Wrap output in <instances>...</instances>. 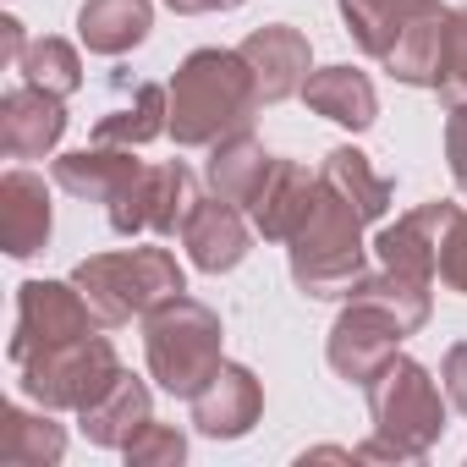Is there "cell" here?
<instances>
[{
  "label": "cell",
  "instance_id": "cell-14",
  "mask_svg": "<svg viewBox=\"0 0 467 467\" xmlns=\"http://www.w3.org/2000/svg\"><path fill=\"white\" fill-rule=\"evenodd\" d=\"M67 132V110H61V94L50 88H12L0 99V149L6 160H45Z\"/></svg>",
  "mask_w": 467,
  "mask_h": 467
},
{
  "label": "cell",
  "instance_id": "cell-21",
  "mask_svg": "<svg viewBox=\"0 0 467 467\" xmlns=\"http://www.w3.org/2000/svg\"><path fill=\"white\" fill-rule=\"evenodd\" d=\"M154 6L149 0H83L78 12V34L94 56H127L132 45L149 39Z\"/></svg>",
  "mask_w": 467,
  "mask_h": 467
},
{
  "label": "cell",
  "instance_id": "cell-34",
  "mask_svg": "<svg viewBox=\"0 0 467 467\" xmlns=\"http://www.w3.org/2000/svg\"><path fill=\"white\" fill-rule=\"evenodd\" d=\"M0 39H6V50H0V56H6V67H17L23 50H28V45H23V23H17V17H0Z\"/></svg>",
  "mask_w": 467,
  "mask_h": 467
},
{
  "label": "cell",
  "instance_id": "cell-32",
  "mask_svg": "<svg viewBox=\"0 0 467 467\" xmlns=\"http://www.w3.org/2000/svg\"><path fill=\"white\" fill-rule=\"evenodd\" d=\"M445 160H451L456 187L467 192V105H451V121H445Z\"/></svg>",
  "mask_w": 467,
  "mask_h": 467
},
{
  "label": "cell",
  "instance_id": "cell-15",
  "mask_svg": "<svg viewBox=\"0 0 467 467\" xmlns=\"http://www.w3.org/2000/svg\"><path fill=\"white\" fill-rule=\"evenodd\" d=\"M243 61L254 67V83H259L265 105H281V99L303 94V83H308V39L286 23H270V28L248 34Z\"/></svg>",
  "mask_w": 467,
  "mask_h": 467
},
{
  "label": "cell",
  "instance_id": "cell-25",
  "mask_svg": "<svg viewBox=\"0 0 467 467\" xmlns=\"http://www.w3.org/2000/svg\"><path fill=\"white\" fill-rule=\"evenodd\" d=\"M319 187L336 192L341 203H352L363 220H379V214L390 209V182H385V176L368 165V154H358V149H330L325 165H319Z\"/></svg>",
  "mask_w": 467,
  "mask_h": 467
},
{
  "label": "cell",
  "instance_id": "cell-9",
  "mask_svg": "<svg viewBox=\"0 0 467 467\" xmlns=\"http://www.w3.org/2000/svg\"><path fill=\"white\" fill-rule=\"evenodd\" d=\"M401 336H407V325H401L396 314H385V308H374V303H347V314H341L336 330H330L325 358H330V368H336L347 385H368V379L396 358Z\"/></svg>",
  "mask_w": 467,
  "mask_h": 467
},
{
  "label": "cell",
  "instance_id": "cell-3",
  "mask_svg": "<svg viewBox=\"0 0 467 467\" xmlns=\"http://www.w3.org/2000/svg\"><path fill=\"white\" fill-rule=\"evenodd\" d=\"M78 292L88 297L94 319L105 330L132 325L143 314H154L160 303H171L176 292H187L182 265L171 248H121V254H94L72 270Z\"/></svg>",
  "mask_w": 467,
  "mask_h": 467
},
{
  "label": "cell",
  "instance_id": "cell-29",
  "mask_svg": "<svg viewBox=\"0 0 467 467\" xmlns=\"http://www.w3.org/2000/svg\"><path fill=\"white\" fill-rule=\"evenodd\" d=\"M445 105H467V12H451L445 23V67H440V88Z\"/></svg>",
  "mask_w": 467,
  "mask_h": 467
},
{
  "label": "cell",
  "instance_id": "cell-1",
  "mask_svg": "<svg viewBox=\"0 0 467 467\" xmlns=\"http://www.w3.org/2000/svg\"><path fill=\"white\" fill-rule=\"evenodd\" d=\"M259 105L265 99L243 50H192L171 78V138L182 149H214L248 132Z\"/></svg>",
  "mask_w": 467,
  "mask_h": 467
},
{
  "label": "cell",
  "instance_id": "cell-12",
  "mask_svg": "<svg viewBox=\"0 0 467 467\" xmlns=\"http://www.w3.org/2000/svg\"><path fill=\"white\" fill-rule=\"evenodd\" d=\"M314 203H319V171H308L303 160H275L265 187H259V198L248 203V214H254L259 237L292 243L303 231V220L314 214Z\"/></svg>",
  "mask_w": 467,
  "mask_h": 467
},
{
  "label": "cell",
  "instance_id": "cell-7",
  "mask_svg": "<svg viewBox=\"0 0 467 467\" xmlns=\"http://www.w3.org/2000/svg\"><path fill=\"white\" fill-rule=\"evenodd\" d=\"M110 209V231L116 237H138V231H154V237H182L187 214L198 209V187L187 165H138V176L116 192Z\"/></svg>",
  "mask_w": 467,
  "mask_h": 467
},
{
  "label": "cell",
  "instance_id": "cell-17",
  "mask_svg": "<svg viewBox=\"0 0 467 467\" xmlns=\"http://www.w3.org/2000/svg\"><path fill=\"white\" fill-rule=\"evenodd\" d=\"M78 423H83V434H88L94 445H105V451H127L132 434L149 423V385L132 379V374H116V379H110L83 412H78Z\"/></svg>",
  "mask_w": 467,
  "mask_h": 467
},
{
  "label": "cell",
  "instance_id": "cell-11",
  "mask_svg": "<svg viewBox=\"0 0 467 467\" xmlns=\"http://www.w3.org/2000/svg\"><path fill=\"white\" fill-rule=\"evenodd\" d=\"M462 214V203H423L412 214H401L396 225H385L374 237V254L385 270L396 275H412V281H434V265H440V243L451 220Z\"/></svg>",
  "mask_w": 467,
  "mask_h": 467
},
{
  "label": "cell",
  "instance_id": "cell-4",
  "mask_svg": "<svg viewBox=\"0 0 467 467\" xmlns=\"http://www.w3.org/2000/svg\"><path fill=\"white\" fill-rule=\"evenodd\" d=\"M143 358H149V374L160 390L192 401L209 385V374L225 363L220 358V314L203 308L198 297L176 292L171 303L143 314Z\"/></svg>",
  "mask_w": 467,
  "mask_h": 467
},
{
  "label": "cell",
  "instance_id": "cell-8",
  "mask_svg": "<svg viewBox=\"0 0 467 467\" xmlns=\"http://www.w3.org/2000/svg\"><path fill=\"white\" fill-rule=\"evenodd\" d=\"M99 319L78 281H28L17 292V319H12V363H28L34 352H50L61 341L88 336Z\"/></svg>",
  "mask_w": 467,
  "mask_h": 467
},
{
  "label": "cell",
  "instance_id": "cell-5",
  "mask_svg": "<svg viewBox=\"0 0 467 467\" xmlns=\"http://www.w3.org/2000/svg\"><path fill=\"white\" fill-rule=\"evenodd\" d=\"M363 275V214L319 187L314 214L292 237V281L308 297H347Z\"/></svg>",
  "mask_w": 467,
  "mask_h": 467
},
{
  "label": "cell",
  "instance_id": "cell-16",
  "mask_svg": "<svg viewBox=\"0 0 467 467\" xmlns=\"http://www.w3.org/2000/svg\"><path fill=\"white\" fill-rule=\"evenodd\" d=\"M0 243L12 259H34L50 243V192L34 171H6L0 182Z\"/></svg>",
  "mask_w": 467,
  "mask_h": 467
},
{
  "label": "cell",
  "instance_id": "cell-30",
  "mask_svg": "<svg viewBox=\"0 0 467 467\" xmlns=\"http://www.w3.org/2000/svg\"><path fill=\"white\" fill-rule=\"evenodd\" d=\"M187 456V440H182V429L176 423H143L138 434H132V445H127V462H182Z\"/></svg>",
  "mask_w": 467,
  "mask_h": 467
},
{
  "label": "cell",
  "instance_id": "cell-22",
  "mask_svg": "<svg viewBox=\"0 0 467 467\" xmlns=\"http://www.w3.org/2000/svg\"><path fill=\"white\" fill-rule=\"evenodd\" d=\"M303 99H308L319 116H330V121H341V127H352V132L374 127V116H379L374 83H368L363 72H352V67H325V72H308Z\"/></svg>",
  "mask_w": 467,
  "mask_h": 467
},
{
  "label": "cell",
  "instance_id": "cell-27",
  "mask_svg": "<svg viewBox=\"0 0 467 467\" xmlns=\"http://www.w3.org/2000/svg\"><path fill=\"white\" fill-rule=\"evenodd\" d=\"M347 303H374V308L396 314L407 325V336L429 325V281H412V275H396V270L358 275V286L347 292Z\"/></svg>",
  "mask_w": 467,
  "mask_h": 467
},
{
  "label": "cell",
  "instance_id": "cell-19",
  "mask_svg": "<svg viewBox=\"0 0 467 467\" xmlns=\"http://www.w3.org/2000/svg\"><path fill=\"white\" fill-rule=\"evenodd\" d=\"M270 165H275V154H270L254 132H237V138H225V143L209 149V187H214V198L248 209V203L259 198Z\"/></svg>",
  "mask_w": 467,
  "mask_h": 467
},
{
  "label": "cell",
  "instance_id": "cell-31",
  "mask_svg": "<svg viewBox=\"0 0 467 467\" xmlns=\"http://www.w3.org/2000/svg\"><path fill=\"white\" fill-rule=\"evenodd\" d=\"M434 275H440V281H445L451 292H462V297H467V209H462V214L451 220V231H445Z\"/></svg>",
  "mask_w": 467,
  "mask_h": 467
},
{
  "label": "cell",
  "instance_id": "cell-20",
  "mask_svg": "<svg viewBox=\"0 0 467 467\" xmlns=\"http://www.w3.org/2000/svg\"><path fill=\"white\" fill-rule=\"evenodd\" d=\"M445 23H451L445 6L418 12V17L396 34V45H390V56H385L390 78H401V83H412V88H440V67H445Z\"/></svg>",
  "mask_w": 467,
  "mask_h": 467
},
{
  "label": "cell",
  "instance_id": "cell-24",
  "mask_svg": "<svg viewBox=\"0 0 467 467\" xmlns=\"http://www.w3.org/2000/svg\"><path fill=\"white\" fill-rule=\"evenodd\" d=\"M160 132H171V88L138 83V88H132V105H116L110 116H99L94 143L138 149V143H149V138H160Z\"/></svg>",
  "mask_w": 467,
  "mask_h": 467
},
{
  "label": "cell",
  "instance_id": "cell-33",
  "mask_svg": "<svg viewBox=\"0 0 467 467\" xmlns=\"http://www.w3.org/2000/svg\"><path fill=\"white\" fill-rule=\"evenodd\" d=\"M440 379H445V396H451V407L467 418V341H462V347H451V358H445Z\"/></svg>",
  "mask_w": 467,
  "mask_h": 467
},
{
  "label": "cell",
  "instance_id": "cell-6",
  "mask_svg": "<svg viewBox=\"0 0 467 467\" xmlns=\"http://www.w3.org/2000/svg\"><path fill=\"white\" fill-rule=\"evenodd\" d=\"M116 374H121L116 347L105 336H94V330L78 336V341H61L50 352H34L28 363H17L23 396H34L50 412H83Z\"/></svg>",
  "mask_w": 467,
  "mask_h": 467
},
{
  "label": "cell",
  "instance_id": "cell-2",
  "mask_svg": "<svg viewBox=\"0 0 467 467\" xmlns=\"http://www.w3.org/2000/svg\"><path fill=\"white\" fill-rule=\"evenodd\" d=\"M363 390L374 412V440L358 445V462H423L429 445L445 434V401L429 368L396 352Z\"/></svg>",
  "mask_w": 467,
  "mask_h": 467
},
{
  "label": "cell",
  "instance_id": "cell-26",
  "mask_svg": "<svg viewBox=\"0 0 467 467\" xmlns=\"http://www.w3.org/2000/svg\"><path fill=\"white\" fill-rule=\"evenodd\" d=\"M341 17H347V34L358 39V50L374 56V61H385L390 45H396V34L418 17V6H407V0H341Z\"/></svg>",
  "mask_w": 467,
  "mask_h": 467
},
{
  "label": "cell",
  "instance_id": "cell-18",
  "mask_svg": "<svg viewBox=\"0 0 467 467\" xmlns=\"http://www.w3.org/2000/svg\"><path fill=\"white\" fill-rule=\"evenodd\" d=\"M138 165L143 160H132V149L94 143V149H78V154L56 160V187L72 192V198H88V203H116V192L138 176Z\"/></svg>",
  "mask_w": 467,
  "mask_h": 467
},
{
  "label": "cell",
  "instance_id": "cell-13",
  "mask_svg": "<svg viewBox=\"0 0 467 467\" xmlns=\"http://www.w3.org/2000/svg\"><path fill=\"white\" fill-rule=\"evenodd\" d=\"M182 248L187 259L203 270V275H220V270H237L254 248V231L243 220L237 203H225V198H198V209L187 214L182 225Z\"/></svg>",
  "mask_w": 467,
  "mask_h": 467
},
{
  "label": "cell",
  "instance_id": "cell-28",
  "mask_svg": "<svg viewBox=\"0 0 467 467\" xmlns=\"http://www.w3.org/2000/svg\"><path fill=\"white\" fill-rule=\"evenodd\" d=\"M17 72H23L34 88H50V94H61V99L83 88V61H78V50H72L67 39H28Z\"/></svg>",
  "mask_w": 467,
  "mask_h": 467
},
{
  "label": "cell",
  "instance_id": "cell-10",
  "mask_svg": "<svg viewBox=\"0 0 467 467\" xmlns=\"http://www.w3.org/2000/svg\"><path fill=\"white\" fill-rule=\"evenodd\" d=\"M265 412V385L243 363H220L209 385L192 396V429L209 440H243Z\"/></svg>",
  "mask_w": 467,
  "mask_h": 467
},
{
  "label": "cell",
  "instance_id": "cell-23",
  "mask_svg": "<svg viewBox=\"0 0 467 467\" xmlns=\"http://www.w3.org/2000/svg\"><path fill=\"white\" fill-rule=\"evenodd\" d=\"M67 451V429L45 412H23V407H6L0 412V462L6 467H50L61 462Z\"/></svg>",
  "mask_w": 467,
  "mask_h": 467
},
{
  "label": "cell",
  "instance_id": "cell-36",
  "mask_svg": "<svg viewBox=\"0 0 467 467\" xmlns=\"http://www.w3.org/2000/svg\"><path fill=\"white\" fill-rule=\"evenodd\" d=\"M407 6H418V12H429V6H445V0H407Z\"/></svg>",
  "mask_w": 467,
  "mask_h": 467
},
{
  "label": "cell",
  "instance_id": "cell-35",
  "mask_svg": "<svg viewBox=\"0 0 467 467\" xmlns=\"http://www.w3.org/2000/svg\"><path fill=\"white\" fill-rule=\"evenodd\" d=\"M171 12L182 17H198V12H231V6H243V0H165Z\"/></svg>",
  "mask_w": 467,
  "mask_h": 467
}]
</instances>
